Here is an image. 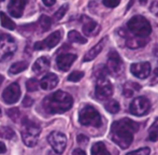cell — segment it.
Segmentation results:
<instances>
[{"label": "cell", "instance_id": "obj_34", "mask_svg": "<svg viewBox=\"0 0 158 155\" xmlns=\"http://www.w3.org/2000/svg\"><path fill=\"white\" fill-rule=\"evenodd\" d=\"M150 153H151L150 148H141V149L137 150V151L129 152L126 155H150Z\"/></svg>", "mask_w": 158, "mask_h": 155}, {"label": "cell", "instance_id": "obj_42", "mask_svg": "<svg viewBox=\"0 0 158 155\" xmlns=\"http://www.w3.org/2000/svg\"><path fill=\"white\" fill-rule=\"evenodd\" d=\"M72 155H86V153L82 149H75L72 152Z\"/></svg>", "mask_w": 158, "mask_h": 155}, {"label": "cell", "instance_id": "obj_15", "mask_svg": "<svg viewBox=\"0 0 158 155\" xmlns=\"http://www.w3.org/2000/svg\"><path fill=\"white\" fill-rule=\"evenodd\" d=\"M119 34L126 39V45L131 50H135V48H140L142 46H144L148 43V40L146 38H141V37H129L127 32H123L122 30H119Z\"/></svg>", "mask_w": 158, "mask_h": 155}, {"label": "cell", "instance_id": "obj_28", "mask_svg": "<svg viewBox=\"0 0 158 155\" xmlns=\"http://www.w3.org/2000/svg\"><path fill=\"white\" fill-rule=\"evenodd\" d=\"M151 141H157L158 140V117L155 119L153 125L150 128V136H148Z\"/></svg>", "mask_w": 158, "mask_h": 155}, {"label": "cell", "instance_id": "obj_33", "mask_svg": "<svg viewBox=\"0 0 158 155\" xmlns=\"http://www.w3.org/2000/svg\"><path fill=\"white\" fill-rule=\"evenodd\" d=\"M6 114H8V116L10 117L12 121L16 122L19 116V110L17 109V108H12V109L6 110Z\"/></svg>", "mask_w": 158, "mask_h": 155}, {"label": "cell", "instance_id": "obj_36", "mask_svg": "<svg viewBox=\"0 0 158 155\" xmlns=\"http://www.w3.org/2000/svg\"><path fill=\"white\" fill-rule=\"evenodd\" d=\"M103 4L108 8H115L119 4L121 0H103Z\"/></svg>", "mask_w": 158, "mask_h": 155}, {"label": "cell", "instance_id": "obj_6", "mask_svg": "<svg viewBox=\"0 0 158 155\" xmlns=\"http://www.w3.org/2000/svg\"><path fill=\"white\" fill-rule=\"evenodd\" d=\"M16 42L8 34H0V61L11 58L16 52Z\"/></svg>", "mask_w": 158, "mask_h": 155}, {"label": "cell", "instance_id": "obj_10", "mask_svg": "<svg viewBox=\"0 0 158 155\" xmlns=\"http://www.w3.org/2000/svg\"><path fill=\"white\" fill-rule=\"evenodd\" d=\"M48 141L50 145L53 148L55 153L61 154L66 149L67 145V137L60 132H53L48 135Z\"/></svg>", "mask_w": 158, "mask_h": 155}, {"label": "cell", "instance_id": "obj_40", "mask_svg": "<svg viewBox=\"0 0 158 155\" xmlns=\"http://www.w3.org/2000/svg\"><path fill=\"white\" fill-rule=\"evenodd\" d=\"M151 12L154 13L155 15H158V1H154L152 3V6H151L150 8Z\"/></svg>", "mask_w": 158, "mask_h": 155}, {"label": "cell", "instance_id": "obj_47", "mask_svg": "<svg viewBox=\"0 0 158 155\" xmlns=\"http://www.w3.org/2000/svg\"><path fill=\"white\" fill-rule=\"evenodd\" d=\"M48 155H56V154H53V152H50V153H48Z\"/></svg>", "mask_w": 158, "mask_h": 155}, {"label": "cell", "instance_id": "obj_31", "mask_svg": "<svg viewBox=\"0 0 158 155\" xmlns=\"http://www.w3.org/2000/svg\"><path fill=\"white\" fill-rule=\"evenodd\" d=\"M39 87V82L37 79H29L26 82V88L28 92H35Z\"/></svg>", "mask_w": 158, "mask_h": 155}, {"label": "cell", "instance_id": "obj_3", "mask_svg": "<svg viewBox=\"0 0 158 155\" xmlns=\"http://www.w3.org/2000/svg\"><path fill=\"white\" fill-rule=\"evenodd\" d=\"M41 132V127L39 124L31 119H23L22 121V138L27 147H35L38 142V138Z\"/></svg>", "mask_w": 158, "mask_h": 155}, {"label": "cell", "instance_id": "obj_27", "mask_svg": "<svg viewBox=\"0 0 158 155\" xmlns=\"http://www.w3.org/2000/svg\"><path fill=\"white\" fill-rule=\"evenodd\" d=\"M104 107H106V111H109L110 113H117V112L119 111V103H117L116 100H109L108 103L104 105Z\"/></svg>", "mask_w": 158, "mask_h": 155}, {"label": "cell", "instance_id": "obj_35", "mask_svg": "<svg viewBox=\"0 0 158 155\" xmlns=\"http://www.w3.org/2000/svg\"><path fill=\"white\" fill-rule=\"evenodd\" d=\"M1 135L6 139H12L14 137V132L10 127H3L1 130Z\"/></svg>", "mask_w": 158, "mask_h": 155}, {"label": "cell", "instance_id": "obj_41", "mask_svg": "<svg viewBox=\"0 0 158 155\" xmlns=\"http://www.w3.org/2000/svg\"><path fill=\"white\" fill-rule=\"evenodd\" d=\"M42 1H43V3L45 4L46 6H52L55 4L56 0H42Z\"/></svg>", "mask_w": 158, "mask_h": 155}, {"label": "cell", "instance_id": "obj_1", "mask_svg": "<svg viewBox=\"0 0 158 155\" xmlns=\"http://www.w3.org/2000/svg\"><path fill=\"white\" fill-rule=\"evenodd\" d=\"M139 130V124L130 119H122L112 124L111 139L121 149H127L132 143L133 135Z\"/></svg>", "mask_w": 158, "mask_h": 155}, {"label": "cell", "instance_id": "obj_8", "mask_svg": "<svg viewBox=\"0 0 158 155\" xmlns=\"http://www.w3.org/2000/svg\"><path fill=\"white\" fill-rule=\"evenodd\" d=\"M113 94V85L106 78H100L97 79L96 83L95 95L100 100H106L110 98Z\"/></svg>", "mask_w": 158, "mask_h": 155}, {"label": "cell", "instance_id": "obj_24", "mask_svg": "<svg viewBox=\"0 0 158 155\" xmlns=\"http://www.w3.org/2000/svg\"><path fill=\"white\" fill-rule=\"evenodd\" d=\"M0 21H1V25L3 26L4 28H6V29L13 30L16 27L14 22H13L4 12H0Z\"/></svg>", "mask_w": 158, "mask_h": 155}, {"label": "cell", "instance_id": "obj_45", "mask_svg": "<svg viewBox=\"0 0 158 155\" xmlns=\"http://www.w3.org/2000/svg\"><path fill=\"white\" fill-rule=\"evenodd\" d=\"M146 2H148V0H140V3L143 4V6L144 4H146Z\"/></svg>", "mask_w": 158, "mask_h": 155}, {"label": "cell", "instance_id": "obj_7", "mask_svg": "<svg viewBox=\"0 0 158 155\" xmlns=\"http://www.w3.org/2000/svg\"><path fill=\"white\" fill-rule=\"evenodd\" d=\"M106 69L110 74L114 77H119L124 71V64L122 58L119 57L118 53L115 51H111L108 55V64H106Z\"/></svg>", "mask_w": 158, "mask_h": 155}, {"label": "cell", "instance_id": "obj_19", "mask_svg": "<svg viewBox=\"0 0 158 155\" xmlns=\"http://www.w3.org/2000/svg\"><path fill=\"white\" fill-rule=\"evenodd\" d=\"M106 38H103L100 42H98L94 48H92L87 53H86L85 56H84V58H83V61H93V59H95L96 57L100 54V52L103 50V46H104V44H106Z\"/></svg>", "mask_w": 158, "mask_h": 155}, {"label": "cell", "instance_id": "obj_18", "mask_svg": "<svg viewBox=\"0 0 158 155\" xmlns=\"http://www.w3.org/2000/svg\"><path fill=\"white\" fill-rule=\"evenodd\" d=\"M86 22L83 23V32L84 35H86L87 37H94L96 35H98V32L100 31V26L98 25V23L92 21V19L85 17Z\"/></svg>", "mask_w": 158, "mask_h": 155}, {"label": "cell", "instance_id": "obj_22", "mask_svg": "<svg viewBox=\"0 0 158 155\" xmlns=\"http://www.w3.org/2000/svg\"><path fill=\"white\" fill-rule=\"evenodd\" d=\"M28 67V63L27 61H17V63H14L9 69V72L11 74H17L19 72H23L24 70H26Z\"/></svg>", "mask_w": 158, "mask_h": 155}, {"label": "cell", "instance_id": "obj_25", "mask_svg": "<svg viewBox=\"0 0 158 155\" xmlns=\"http://www.w3.org/2000/svg\"><path fill=\"white\" fill-rule=\"evenodd\" d=\"M68 39L71 42H74V43H80V44H85L87 42V40L84 38L81 34L77 31V30H71L68 34Z\"/></svg>", "mask_w": 158, "mask_h": 155}, {"label": "cell", "instance_id": "obj_48", "mask_svg": "<svg viewBox=\"0 0 158 155\" xmlns=\"http://www.w3.org/2000/svg\"><path fill=\"white\" fill-rule=\"evenodd\" d=\"M0 1H4V0H0Z\"/></svg>", "mask_w": 158, "mask_h": 155}, {"label": "cell", "instance_id": "obj_37", "mask_svg": "<svg viewBox=\"0 0 158 155\" xmlns=\"http://www.w3.org/2000/svg\"><path fill=\"white\" fill-rule=\"evenodd\" d=\"M77 140L80 145H87L88 143V138L85 136V135H79L77 138Z\"/></svg>", "mask_w": 158, "mask_h": 155}, {"label": "cell", "instance_id": "obj_5", "mask_svg": "<svg viewBox=\"0 0 158 155\" xmlns=\"http://www.w3.org/2000/svg\"><path fill=\"white\" fill-rule=\"evenodd\" d=\"M79 122L83 126H93V127H100L102 124V119L100 113L93 106L86 105L80 110Z\"/></svg>", "mask_w": 158, "mask_h": 155}, {"label": "cell", "instance_id": "obj_29", "mask_svg": "<svg viewBox=\"0 0 158 155\" xmlns=\"http://www.w3.org/2000/svg\"><path fill=\"white\" fill-rule=\"evenodd\" d=\"M68 9H69V6L67 3L64 4V6H61L60 8L55 12V14H54L55 21H59V19H63V17L64 16V14H66V12L68 11Z\"/></svg>", "mask_w": 158, "mask_h": 155}, {"label": "cell", "instance_id": "obj_30", "mask_svg": "<svg viewBox=\"0 0 158 155\" xmlns=\"http://www.w3.org/2000/svg\"><path fill=\"white\" fill-rule=\"evenodd\" d=\"M106 74H109L108 69H106V66L103 65H100L96 68L95 70V76L97 79H100V78H106Z\"/></svg>", "mask_w": 158, "mask_h": 155}, {"label": "cell", "instance_id": "obj_12", "mask_svg": "<svg viewBox=\"0 0 158 155\" xmlns=\"http://www.w3.org/2000/svg\"><path fill=\"white\" fill-rule=\"evenodd\" d=\"M19 97H21V88H19V83L10 84L2 93V99L8 105H13L17 103Z\"/></svg>", "mask_w": 158, "mask_h": 155}, {"label": "cell", "instance_id": "obj_39", "mask_svg": "<svg viewBox=\"0 0 158 155\" xmlns=\"http://www.w3.org/2000/svg\"><path fill=\"white\" fill-rule=\"evenodd\" d=\"M157 83H158V67L154 70L152 80H151V84H153V85H154V84H157Z\"/></svg>", "mask_w": 158, "mask_h": 155}, {"label": "cell", "instance_id": "obj_9", "mask_svg": "<svg viewBox=\"0 0 158 155\" xmlns=\"http://www.w3.org/2000/svg\"><path fill=\"white\" fill-rule=\"evenodd\" d=\"M150 108H151V103H150V101H148V99L145 98V97L140 96V97L135 98L131 101L129 110H130V112L133 115L142 116L148 113Z\"/></svg>", "mask_w": 158, "mask_h": 155}, {"label": "cell", "instance_id": "obj_16", "mask_svg": "<svg viewBox=\"0 0 158 155\" xmlns=\"http://www.w3.org/2000/svg\"><path fill=\"white\" fill-rule=\"evenodd\" d=\"M27 0H10L8 10L13 17H21L25 10Z\"/></svg>", "mask_w": 158, "mask_h": 155}, {"label": "cell", "instance_id": "obj_21", "mask_svg": "<svg viewBox=\"0 0 158 155\" xmlns=\"http://www.w3.org/2000/svg\"><path fill=\"white\" fill-rule=\"evenodd\" d=\"M141 86L139 85L138 83H133V82H128L124 85V95L126 97H131L135 92H139Z\"/></svg>", "mask_w": 158, "mask_h": 155}, {"label": "cell", "instance_id": "obj_20", "mask_svg": "<svg viewBox=\"0 0 158 155\" xmlns=\"http://www.w3.org/2000/svg\"><path fill=\"white\" fill-rule=\"evenodd\" d=\"M50 68V59L46 56H42L35 61V63L32 66L33 72L38 74H41L43 72H46Z\"/></svg>", "mask_w": 158, "mask_h": 155}, {"label": "cell", "instance_id": "obj_17", "mask_svg": "<svg viewBox=\"0 0 158 155\" xmlns=\"http://www.w3.org/2000/svg\"><path fill=\"white\" fill-rule=\"evenodd\" d=\"M57 84H58V77L54 73H48L41 79L39 85L41 86L42 90H51L56 87Z\"/></svg>", "mask_w": 158, "mask_h": 155}, {"label": "cell", "instance_id": "obj_46", "mask_svg": "<svg viewBox=\"0 0 158 155\" xmlns=\"http://www.w3.org/2000/svg\"><path fill=\"white\" fill-rule=\"evenodd\" d=\"M2 81H3V77H2V76H0V85H1Z\"/></svg>", "mask_w": 158, "mask_h": 155}, {"label": "cell", "instance_id": "obj_26", "mask_svg": "<svg viewBox=\"0 0 158 155\" xmlns=\"http://www.w3.org/2000/svg\"><path fill=\"white\" fill-rule=\"evenodd\" d=\"M39 25L43 31H48L52 26V19L46 15H41L39 19Z\"/></svg>", "mask_w": 158, "mask_h": 155}, {"label": "cell", "instance_id": "obj_44", "mask_svg": "<svg viewBox=\"0 0 158 155\" xmlns=\"http://www.w3.org/2000/svg\"><path fill=\"white\" fill-rule=\"evenodd\" d=\"M154 55L156 58H158V45L155 46V48H154Z\"/></svg>", "mask_w": 158, "mask_h": 155}, {"label": "cell", "instance_id": "obj_11", "mask_svg": "<svg viewBox=\"0 0 158 155\" xmlns=\"http://www.w3.org/2000/svg\"><path fill=\"white\" fill-rule=\"evenodd\" d=\"M61 36L63 32L60 30H56L53 34H51L45 40L43 41H38L35 43V50L41 51V50H48V48H53L59 43V41L61 40Z\"/></svg>", "mask_w": 158, "mask_h": 155}, {"label": "cell", "instance_id": "obj_14", "mask_svg": "<svg viewBox=\"0 0 158 155\" xmlns=\"http://www.w3.org/2000/svg\"><path fill=\"white\" fill-rule=\"evenodd\" d=\"M77 59V55L70 54V53H64V54H60L57 56L56 58V65L59 70L61 71H67L70 69L72 64Z\"/></svg>", "mask_w": 158, "mask_h": 155}, {"label": "cell", "instance_id": "obj_4", "mask_svg": "<svg viewBox=\"0 0 158 155\" xmlns=\"http://www.w3.org/2000/svg\"><path fill=\"white\" fill-rule=\"evenodd\" d=\"M127 27L131 34L141 38H146L152 32V26L150 22L141 15H135L131 17L127 23Z\"/></svg>", "mask_w": 158, "mask_h": 155}, {"label": "cell", "instance_id": "obj_2", "mask_svg": "<svg viewBox=\"0 0 158 155\" xmlns=\"http://www.w3.org/2000/svg\"><path fill=\"white\" fill-rule=\"evenodd\" d=\"M42 105L44 110L50 114L64 113L71 109L73 105V98L68 93L57 90L45 97Z\"/></svg>", "mask_w": 158, "mask_h": 155}, {"label": "cell", "instance_id": "obj_38", "mask_svg": "<svg viewBox=\"0 0 158 155\" xmlns=\"http://www.w3.org/2000/svg\"><path fill=\"white\" fill-rule=\"evenodd\" d=\"M32 103H33V100H32L31 97L26 96L25 98H24V100H23V106H24V107H31Z\"/></svg>", "mask_w": 158, "mask_h": 155}, {"label": "cell", "instance_id": "obj_43", "mask_svg": "<svg viewBox=\"0 0 158 155\" xmlns=\"http://www.w3.org/2000/svg\"><path fill=\"white\" fill-rule=\"evenodd\" d=\"M6 152V147L3 142H0V154H4Z\"/></svg>", "mask_w": 158, "mask_h": 155}, {"label": "cell", "instance_id": "obj_13", "mask_svg": "<svg viewBox=\"0 0 158 155\" xmlns=\"http://www.w3.org/2000/svg\"><path fill=\"white\" fill-rule=\"evenodd\" d=\"M130 71L133 76L139 79H146L151 74V65L148 61L132 64L130 66Z\"/></svg>", "mask_w": 158, "mask_h": 155}, {"label": "cell", "instance_id": "obj_32", "mask_svg": "<svg viewBox=\"0 0 158 155\" xmlns=\"http://www.w3.org/2000/svg\"><path fill=\"white\" fill-rule=\"evenodd\" d=\"M83 77H84V72H82V71H73L72 73L69 74L68 81H70V82H79Z\"/></svg>", "mask_w": 158, "mask_h": 155}, {"label": "cell", "instance_id": "obj_23", "mask_svg": "<svg viewBox=\"0 0 158 155\" xmlns=\"http://www.w3.org/2000/svg\"><path fill=\"white\" fill-rule=\"evenodd\" d=\"M92 155H110L103 142H96L92 148Z\"/></svg>", "mask_w": 158, "mask_h": 155}, {"label": "cell", "instance_id": "obj_49", "mask_svg": "<svg viewBox=\"0 0 158 155\" xmlns=\"http://www.w3.org/2000/svg\"><path fill=\"white\" fill-rule=\"evenodd\" d=\"M0 112H1V111H0Z\"/></svg>", "mask_w": 158, "mask_h": 155}]
</instances>
